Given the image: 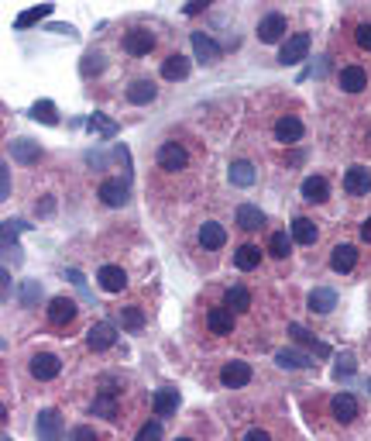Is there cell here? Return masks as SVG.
<instances>
[{"instance_id":"cell-1","label":"cell","mask_w":371,"mask_h":441,"mask_svg":"<svg viewBox=\"0 0 371 441\" xmlns=\"http://www.w3.org/2000/svg\"><path fill=\"white\" fill-rule=\"evenodd\" d=\"M306 56H309V35L299 32V35L285 38V45H282V52H278V63H282V66H296V63H302Z\"/></svg>"},{"instance_id":"cell-2","label":"cell","mask_w":371,"mask_h":441,"mask_svg":"<svg viewBox=\"0 0 371 441\" xmlns=\"http://www.w3.org/2000/svg\"><path fill=\"white\" fill-rule=\"evenodd\" d=\"M186 162H189V155H186V148H182L179 142H165V145L158 148V166H162V169L179 172V169H186Z\"/></svg>"},{"instance_id":"cell-3","label":"cell","mask_w":371,"mask_h":441,"mask_svg":"<svg viewBox=\"0 0 371 441\" xmlns=\"http://www.w3.org/2000/svg\"><path fill=\"white\" fill-rule=\"evenodd\" d=\"M193 52H196V59L200 63H206V66H213V63H220V56H224V49L213 42V38H206L203 32H193Z\"/></svg>"},{"instance_id":"cell-4","label":"cell","mask_w":371,"mask_h":441,"mask_svg":"<svg viewBox=\"0 0 371 441\" xmlns=\"http://www.w3.org/2000/svg\"><path fill=\"white\" fill-rule=\"evenodd\" d=\"M114 341H117V328H114L110 321L93 324V328H90V335H86V345H90L93 352H107Z\"/></svg>"},{"instance_id":"cell-5","label":"cell","mask_w":371,"mask_h":441,"mask_svg":"<svg viewBox=\"0 0 371 441\" xmlns=\"http://www.w3.org/2000/svg\"><path fill=\"white\" fill-rule=\"evenodd\" d=\"M28 369H32V376H35V379H42V383H45V379H56V376L62 372V362H59L52 352H38V355L32 359V365H28Z\"/></svg>"},{"instance_id":"cell-6","label":"cell","mask_w":371,"mask_h":441,"mask_svg":"<svg viewBox=\"0 0 371 441\" xmlns=\"http://www.w3.org/2000/svg\"><path fill=\"white\" fill-rule=\"evenodd\" d=\"M35 431H38V441H62V417L56 410H42Z\"/></svg>"},{"instance_id":"cell-7","label":"cell","mask_w":371,"mask_h":441,"mask_svg":"<svg viewBox=\"0 0 371 441\" xmlns=\"http://www.w3.org/2000/svg\"><path fill=\"white\" fill-rule=\"evenodd\" d=\"M152 49H155V35H152V32L134 28V32L124 35V52H128V56H148Z\"/></svg>"},{"instance_id":"cell-8","label":"cell","mask_w":371,"mask_h":441,"mask_svg":"<svg viewBox=\"0 0 371 441\" xmlns=\"http://www.w3.org/2000/svg\"><path fill=\"white\" fill-rule=\"evenodd\" d=\"M344 190H347L350 196H364V193L371 190V172H368L364 166H350V169L344 172Z\"/></svg>"},{"instance_id":"cell-9","label":"cell","mask_w":371,"mask_h":441,"mask_svg":"<svg viewBox=\"0 0 371 441\" xmlns=\"http://www.w3.org/2000/svg\"><path fill=\"white\" fill-rule=\"evenodd\" d=\"M220 383L230 386V389L248 386V383H251V365H248V362H227V365L220 369Z\"/></svg>"},{"instance_id":"cell-10","label":"cell","mask_w":371,"mask_h":441,"mask_svg":"<svg viewBox=\"0 0 371 441\" xmlns=\"http://www.w3.org/2000/svg\"><path fill=\"white\" fill-rule=\"evenodd\" d=\"M302 131H306V128H302V121H299V117H292V114H285V117H278V121H275V138H278V142H285V145H296V142L302 138Z\"/></svg>"},{"instance_id":"cell-11","label":"cell","mask_w":371,"mask_h":441,"mask_svg":"<svg viewBox=\"0 0 371 441\" xmlns=\"http://www.w3.org/2000/svg\"><path fill=\"white\" fill-rule=\"evenodd\" d=\"M11 159L21 162V166H35V162L42 159V148H38V142H32V138H18V142H11Z\"/></svg>"},{"instance_id":"cell-12","label":"cell","mask_w":371,"mask_h":441,"mask_svg":"<svg viewBox=\"0 0 371 441\" xmlns=\"http://www.w3.org/2000/svg\"><path fill=\"white\" fill-rule=\"evenodd\" d=\"M100 200H104L107 207L128 203V179H104V183H100Z\"/></svg>"},{"instance_id":"cell-13","label":"cell","mask_w":371,"mask_h":441,"mask_svg":"<svg viewBox=\"0 0 371 441\" xmlns=\"http://www.w3.org/2000/svg\"><path fill=\"white\" fill-rule=\"evenodd\" d=\"M368 87V73L361 66H344L340 69V90L344 93H361Z\"/></svg>"},{"instance_id":"cell-14","label":"cell","mask_w":371,"mask_h":441,"mask_svg":"<svg viewBox=\"0 0 371 441\" xmlns=\"http://www.w3.org/2000/svg\"><path fill=\"white\" fill-rule=\"evenodd\" d=\"M97 280H100V286H104L107 293H121V290L128 286V273H124L121 266H104V269L97 273Z\"/></svg>"},{"instance_id":"cell-15","label":"cell","mask_w":371,"mask_h":441,"mask_svg":"<svg viewBox=\"0 0 371 441\" xmlns=\"http://www.w3.org/2000/svg\"><path fill=\"white\" fill-rule=\"evenodd\" d=\"M206 328H210L213 335H230V331H234V310H230V307H213V310L206 314Z\"/></svg>"},{"instance_id":"cell-16","label":"cell","mask_w":371,"mask_h":441,"mask_svg":"<svg viewBox=\"0 0 371 441\" xmlns=\"http://www.w3.org/2000/svg\"><path fill=\"white\" fill-rule=\"evenodd\" d=\"M282 35H285V18H282V14H268V18L258 25V38H261L265 45L278 42Z\"/></svg>"},{"instance_id":"cell-17","label":"cell","mask_w":371,"mask_h":441,"mask_svg":"<svg viewBox=\"0 0 371 441\" xmlns=\"http://www.w3.org/2000/svg\"><path fill=\"white\" fill-rule=\"evenodd\" d=\"M73 317H76V300L56 297V300L49 304V321H52V324H69Z\"/></svg>"},{"instance_id":"cell-18","label":"cell","mask_w":371,"mask_h":441,"mask_svg":"<svg viewBox=\"0 0 371 441\" xmlns=\"http://www.w3.org/2000/svg\"><path fill=\"white\" fill-rule=\"evenodd\" d=\"M302 196H306L309 203H323V200L330 196L326 179H323V176H306V179H302Z\"/></svg>"},{"instance_id":"cell-19","label":"cell","mask_w":371,"mask_h":441,"mask_svg":"<svg viewBox=\"0 0 371 441\" xmlns=\"http://www.w3.org/2000/svg\"><path fill=\"white\" fill-rule=\"evenodd\" d=\"M330 266H333L337 273H350V269L357 266V249H354V245H337L333 256H330Z\"/></svg>"},{"instance_id":"cell-20","label":"cell","mask_w":371,"mask_h":441,"mask_svg":"<svg viewBox=\"0 0 371 441\" xmlns=\"http://www.w3.org/2000/svg\"><path fill=\"white\" fill-rule=\"evenodd\" d=\"M309 310H316V314H330L333 307H337V293L333 290H326V286H316L313 293H309Z\"/></svg>"},{"instance_id":"cell-21","label":"cell","mask_w":371,"mask_h":441,"mask_svg":"<svg viewBox=\"0 0 371 441\" xmlns=\"http://www.w3.org/2000/svg\"><path fill=\"white\" fill-rule=\"evenodd\" d=\"M333 417H337L340 424H350V420L357 417V400H354L350 393H337V396H333Z\"/></svg>"},{"instance_id":"cell-22","label":"cell","mask_w":371,"mask_h":441,"mask_svg":"<svg viewBox=\"0 0 371 441\" xmlns=\"http://www.w3.org/2000/svg\"><path fill=\"white\" fill-rule=\"evenodd\" d=\"M200 242H203V249H224V242H227L224 225H217V220H206V225L200 228Z\"/></svg>"},{"instance_id":"cell-23","label":"cell","mask_w":371,"mask_h":441,"mask_svg":"<svg viewBox=\"0 0 371 441\" xmlns=\"http://www.w3.org/2000/svg\"><path fill=\"white\" fill-rule=\"evenodd\" d=\"M227 176H230V183L234 186H254V179H258V172H254V166L251 162H230V169H227Z\"/></svg>"},{"instance_id":"cell-24","label":"cell","mask_w":371,"mask_h":441,"mask_svg":"<svg viewBox=\"0 0 371 441\" xmlns=\"http://www.w3.org/2000/svg\"><path fill=\"white\" fill-rule=\"evenodd\" d=\"M289 335H292V338H296L299 345H306V348H313V352H316L320 359H326V355H330V345H323V341H316V338H313V335H309V331H306L302 324H289Z\"/></svg>"},{"instance_id":"cell-25","label":"cell","mask_w":371,"mask_h":441,"mask_svg":"<svg viewBox=\"0 0 371 441\" xmlns=\"http://www.w3.org/2000/svg\"><path fill=\"white\" fill-rule=\"evenodd\" d=\"M237 225H241L244 231H254V228L265 225V214H261L254 203H241V207H237Z\"/></svg>"},{"instance_id":"cell-26","label":"cell","mask_w":371,"mask_h":441,"mask_svg":"<svg viewBox=\"0 0 371 441\" xmlns=\"http://www.w3.org/2000/svg\"><path fill=\"white\" fill-rule=\"evenodd\" d=\"M162 76H165V80H186V76H189V59L179 56V52L169 56V59L162 63Z\"/></svg>"},{"instance_id":"cell-27","label":"cell","mask_w":371,"mask_h":441,"mask_svg":"<svg viewBox=\"0 0 371 441\" xmlns=\"http://www.w3.org/2000/svg\"><path fill=\"white\" fill-rule=\"evenodd\" d=\"M155 93H158V90H155L152 80H134V83L128 87V100H131V104H152Z\"/></svg>"},{"instance_id":"cell-28","label":"cell","mask_w":371,"mask_h":441,"mask_svg":"<svg viewBox=\"0 0 371 441\" xmlns=\"http://www.w3.org/2000/svg\"><path fill=\"white\" fill-rule=\"evenodd\" d=\"M152 407H155V414H158V417H169V414H176V407H179V393L165 386V389H158V393H155Z\"/></svg>"},{"instance_id":"cell-29","label":"cell","mask_w":371,"mask_h":441,"mask_svg":"<svg viewBox=\"0 0 371 441\" xmlns=\"http://www.w3.org/2000/svg\"><path fill=\"white\" fill-rule=\"evenodd\" d=\"M292 242H299V245H313L316 242V225L309 217H296L292 220Z\"/></svg>"},{"instance_id":"cell-30","label":"cell","mask_w":371,"mask_h":441,"mask_svg":"<svg viewBox=\"0 0 371 441\" xmlns=\"http://www.w3.org/2000/svg\"><path fill=\"white\" fill-rule=\"evenodd\" d=\"M275 362H278L282 369H306V365H313V359H309L306 352H296V348H282V352L275 355Z\"/></svg>"},{"instance_id":"cell-31","label":"cell","mask_w":371,"mask_h":441,"mask_svg":"<svg viewBox=\"0 0 371 441\" xmlns=\"http://www.w3.org/2000/svg\"><path fill=\"white\" fill-rule=\"evenodd\" d=\"M86 128L93 131V135H100V138H114L121 128H117V121H110L107 114H93L90 121H86Z\"/></svg>"},{"instance_id":"cell-32","label":"cell","mask_w":371,"mask_h":441,"mask_svg":"<svg viewBox=\"0 0 371 441\" xmlns=\"http://www.w3.org/2000/svg\"><path fill=\"white\" fill-rule=\"evenodd\" d=\"M224 307H230L234 314H241V310H248V307H251V293H248L244 286H230V290H227V297H224Z\"/></svg>"},{"instance_id":"cell-33","label":"cell","mask_w":371,"mask_h":441,"mask_svg":"<svg viewBox=\"0 0 371 441\" xmlns=\"http://www.w3.org/2000/svg\"><path fill=\"white\" fill-rule=\"evenodd\" d=\"M49 14H52V4H38V8H32V11H21L14 25H18V28H32V25H38L42 18H49Z\"/></svg>"},{"instance_id":"cell-34","label":"cell","mask_w":371,"mask_h":441,"mask_svg":"<svg viewBox=\"0 0 371 441\" xmlns=\"http://www.w3.org/2000/svg\"><path fill=\"white\" fill-rule=\"evenodd\" d=\"M234 262H237V269H258V262H261V252L254 249V245H241L237 249V256H234Z\"/></svg>"},{"instance_id":"cell-35","label":"cell","mask_w":371,"mask_h":441,"mask_svg":"<svg viewBox=\"0 0 371 441\" xmlns=\"http://www.w3.org/2000/svg\"><path fill=\"white\" fill-rule=\"evenodd\" d=\"M32 117L42 121V124H59V111H56L52 100H38V104L32 107Z\"/></svg>"},{"instance_id":"cell-36","label":"cell","mask_w":371,"mask_h":441,"mask_svg":"<svg viewBox=\"0 0 371 441\" xmlns=\"http://www.w3.org/2000/svg\"><path fill=\"white\" fill-rule=\"evenodd\" d=\"M93 414L114 420V417H117V400H114V393H100V396L93 400Z\"/></svg>"},{"instance_id":"cell-37","label":"cell","mask_w":371,"mask_h":441,"mask_svg":"<svg viewBox=\"0 0 371 441\" xmlns=\"http://www.w3.org/2000/svg\"><path fill=\"white\" fill-rule=\"evenodd\" d=\"M268 252H272L275 259H285V256L292 252V238H289L285 231H275V235L268 238Z\"/></svg>"},{"instance_id":"cell-38","label":"cell","mask_w":371,"mask_h":441,"mask_svg":"<svg viewBox=\"0 0 371 441\" xmlns=\"http://www.w3.org/2000/svg\"><path fill=\"white\" fill-rule=\"evenodd\" d=\"M28 225L25 220H4V249L8 252H18V231H25Z\"/></svg>"},{"instance_id":"cell-39","label":"cell","mask_w":371,"mask_h":441,"mask_svg":"<svg viewBox=\"0 0 371 441\" xmlns=\"http://www.w3.org/2000/svg\"><path fill=\"white\" fill-rule=\"evenodd\" d=\"M121 324H124L128 331H141V328H145L141 307H124V310H121Z\"/></svg>"},{"instance_id":"cell-40","label":"cell","mask_w":371,"mask_h":441,"mask_svg":"<svg viewBox=\"0 0 371 441\" xmlns=\"http://www.w3.org/2000/svg\"><path fill=\"white\" fill-rule=\"evenodd\" d=\"M100 69H104V56H100V52H86L83 63H80V73L90 80V76H97Z\"/></svg>"},{"instance_id":"cell-41","label":"cell","mask_w":371,"mask_h":441,"mask_svg":"<svg viewBox=\"0 0 371 441\" xmlns=\"http://www.w3.org/2000/svg\"><path fill=\"white\" fill-rule=\"evenodd\" d=\"M38 297H42V286H38L35 280H28V283H25V290H21V304H25V307H32Z\"/></svg>"},{"instance_id":"cell-42","label":"cell","mask_w":371,"mask_h":441,"mask_svg":"<svg viewBox=\"0 0 371 441\" xmlns=\"http://www.w3.org/2000/svg\"><path fill=\"white\" fill-rule=\"evenodd\" d=\"M162 438V424L158 420H148L141 431H138V441H158Z\"/></svg>"},{"instance_id":"cell-43","label":"cell","mask_w":371,"mask_h":441,"mask_svg":"<svg viewBox=\"0 0 371 441\" xmlns=\"http://www.w3.org/2000/svg\"><path fill=\"white\" fill-rule=\"evenodd\" d=\"M8 196H11V169L0 166V200H8Z\"/></svg>"},{"instance_id":"cell-44","label":"cell","mask_w":371,"mask_h":441,"mask_svg":"<svg viewBox=\"0 0 371 441\" xmlns=\"http://www.w3.org/2000/svg\"><path fill=\"white\" fill-rule=\"evenodd\" d=\"M354 38H357V45H361V49H371V25H368V21H364V25H357Z\"/></svg>"},{"instance_id":"cell-45","label":"cell","mask_w":371,"mask_h":441,"mask_svg":"<svg viewBox=\"0 0 371 441\" xmlns=\"http://www.w3.org/2000/svg\"><path fill=\"white\" fill-rule=\"evenodd\" d=\"M69 441H100V438H97V434H93V427H76V431H73V438H69Z\"/></svg>"},{"instance_id":"cell-46","label":"cell","mask_w":371,"mask_h":441,"mask_svg":"<svg viewBox=\"0 0 371 441\" xmlns=\"http://www.w3.org/2000/svg\"><path fill=\"white\" fill-rule=\"evenodd\" d=\"M350 372H354V355H344L337 362V376H350Z\"/></svg>"},{"instance_id":"cell-47","label":"cell","mask_w":371,"mask_h":441,"mask_svg":"<svg viewBox=\"0 0 371 441\" xmlns=\"http://www.w3.org/2000/svg\"><path fill=\"white\" fill-rule=\"evenodd\" d=\"M244 441H272V438H268V431H261V427H251V431L244 434Z\"/></svg>"},{"instance_id":"cell-48","label":"cell","mask_w":371,"mask_h":441,"mask_svg":"<svg viewBox=\"0 0 371 441\" xmlns=\"http://www.w3.org/2000/svg\"><path fill=\"white\" fill-rule=\"evenodd\" d=\"M200 11H206L203 0H189V4H186V14H200Z\"/></svg>"},{"instance_id":"cell-49","label":"cell","mask_w":371,"mask_h":441,"mask_svg":"<svg viewBox=\"0 0 371 441\" xmlns=\"http://www.w3.org/2000/svg\"><path fill=\"white\" fill-rule=\"evenodd\" d=\"M0 280H4V293H0V297H4V300H8V297H11V273L4 269V273H0Z\"/></svg>"},{"instance_id":"cell-50","label":"cell","mask_w":371,"mask_h":441,"mask_svg":"<svg viewBox=\"0 0 371 441\" xmlns=\"http://www.w3.org/2000/svg\"><path fill=\"white\" fill-rule=\"evenodd\" d=\"M52 210H56V200H52V196H45V200H42V207H38V214H52Z\"/></svg>"},{"instance_id":"cell-51","label":"cell","mask_w":371,"mask_h":441,"mask_svg":"<svg viewBox=\"0 0 371 441\" xmlns=\"http://www.w3.org/2000/svg\"><path fill=\"white\" fill-rule=\"evenodd\" d=\"M361 238H364V242H371V217L361 225Z\"/></svg>"},{"instance_id":"cell-52","label":"cell","mask_w":371,"mask_h":441,"mask_svg":"<svg viewBox=\"0 0 371 441\" xmlns=\"http://www.w3.org/2000/svg\"><path fill=\"white\" fill-rule=\"evenodd\" d=\"M176 441H189V438H176Z\"/></svg>"},{"instance_id":"cell-53","label":"cell","mask_w":371,"mask_h":441,"mask_svg":"<svg viewBox=\"0 0 371 441\" xmlns=\"http://www.w3.org/2000/svg\"><path fill=\"white\" fill-rule=\"evenodd\" d=\"M368 393H371V379H368Z\"/></svg>"},{"instance_id":"cell-54","label":"cell","mask_w":371,"mask_h":441,"mask_svg":"<svg viewBox=\"0 0 371 441\" xmlns=\"http://www.w3.org/2000/svg\"><path fill=\"white\" fill-rule=\"evenodd\" d=\"M4 441H14V438H4Z\"/></svg>"}]
</instances>
